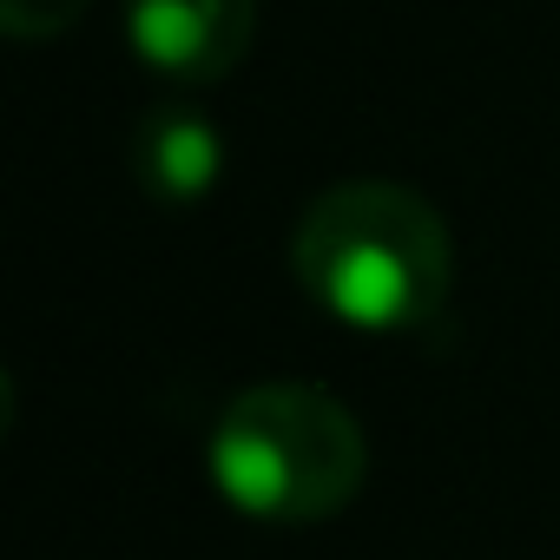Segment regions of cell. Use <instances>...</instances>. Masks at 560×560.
I'll use <instances>...</instances> for the list:
<instances>
[{"instance_id": "obj_3", "label": "cell", "mask_w": 560, "mask_h": 560, "mask_svg": "<svg viewBox=\"0 0 560 560\" xmlns=\"http://www.w3.org/2000/svg\"><path fill=\"white\" fill-rule=\"evenodd\" d=\"M126 40L152 73L211 86L250 54L257 0H126Z\"/></svg>"}, {"instance_id": "obj_1", "label": "cell", "mask_w": 560, "mask_h": 560, "mask_svg": "<svg viewBox=\"0 0 560 560\" xmlns=\"http://www.w3.org/2000/svg\"><path fill=\"white\" fill-rule=\"evenodd\" d=\"M291 264L317 311L370 337L422 330L455 284L442 211L389 178H350L311 198L291 237Z\"/></svg>"}, {"instance_id": "obj_5", "label": "cell", "mask_w": 560, "mask_h": 560, "mask_svg": "<svg viewBox=\"0 0 560 560\" xmlns=\"http://www.w3.org/2000/svg\"><path fill=\"white\" fill-rule=\"evenodd\" d=\"M93 0H0V27H8L14 40H54L67 27L86 21Z\"/></svg>"}, {"instance_id": "obj_2", "label": "cell", "mask_w": 560, "mask_h": 560, "mask_svg": "<svg viewBox=\"0 0 560 560\" xmlns=\"http://www.w3.org/2000/svg\"><path fill=\"white\" fill-rule=\"evenodd\" d=\"M218 494L277 527H311L357 501L370 475L363 422L317 383H257L224 402L205 442Z\"/></svg>"}, {"instance_id": "obj_4", "label": "cell", "mask_w": 560, "mask_h": 560, "mask_svg": "<svg viewBox=\"0 0 560 560\" xmlns=\"http://www.w3.org/2000/svg\"><path fill=\"white\" fill-rule=\"evenodd\" d=\"M132 165H139V185L159 198V205H198L218 172H224V139L205 113H185V106H165L139 126V145H132Z\"/></svg>"}]
</instances>
